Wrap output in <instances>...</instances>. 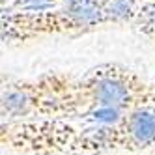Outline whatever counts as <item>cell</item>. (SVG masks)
<instances>
[{"mask_svg": "<svg viewBox=\"0 0 155 155\" xmlns=\"http://www.w3.org/2000/svg\"><path fill=\"white\" fill-rule=\"evenodd\" d=\"M99 0H64L43 12H2L0 38L4 45L21 47L58 36H82L105 28Z\"/></svg>", "mask_w": 155, "mask_h": 155, "instance_id": "cell-1", "label": "cell"}, {"mask_svg": "<svg viewBox=\"0 0 155 155\" xmlns=\"http://www.w3.org/2000/svg\"><path fill=\"white\" fill-rule=\"evenodd\" d=\"M77 77L51 71L38 79L9 81L2 84L0 114L2 121L32 118H65L75 120L73 86Z\"/></svg>", "mask_w": 155, "mask_h": 155, "instance_id": "cell-2", "label": "cell"}, {"mask_svg": "<svg viewBox=\"0 0 155 155\" xmlns=\"http://www.w3.org/2000/svg\"><path fill=\"white\" fill-rule=\"evenodd\" d=\"M155 150V107L127 112L114 124H84L71 155H107Z\"/></svg>", "mask_w": 155, "mask_h": 155, "instance_id": "cell-4", "label": "cell"}, {"mask_svg": "<svg viewBox=\"0 0 155 155\" xmlns=\"http://www.w3.org/2000/svg\"><path fill=\"white\" fill-rule=\"evenodd\" d=\"M64 0H15L12 6L2 8V12H43L58 8Z\"/></svg>", "mask_w": 155, "mask_h": 155, "instance_id": "cell-6", "label": "cell"}, {"mask_svg": "<svg viewBox=\"0 0 155 155\" xmlns=\"http://www.w3.org/2000/svg\"><path fill=\"white\" fill-rule=\"evenodd\" d=\"M84 129L65 118H32L0 124V144L13 155H71Z\"/></svg>", "mask_w": 155, "mask_h": 155, "instance_id": "cell-3", "label": "cell"}, {"mask_svg": "<svg viewBox=\"0 0 155 155\" xmlns=\"http://www.w3.org/2000/svg\"><path fill=\"white\" fill-rule=\"evenodd\" d=\"M144 0H99V6L103 9L107 26H131L135 28L140 17Z\"/></svg>", "mask_w": 155, "mask_h": 155, "instance_id": "cell-5", "label": "cell"}, {"mask_svg": "<svg viewBox=\"0 0 155 155\" xmlns=\"http://www.w3.org/2000/svg\"><path fill=\"white\" fill-rule=\"evenodd\" d=\"M15 2V0H0V6H2V8H8V6H12Z\"/></svg>", "mask_w": 155, "mask_h": 155, "instance_id": "cell-7", "label": "cell"}]
</instances>
